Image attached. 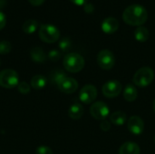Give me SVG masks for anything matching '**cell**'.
<instances>
[{
	"label": "cell",
	"instance_id": "cell-1",
	"mask_svg": "<svg viewBox=\"0 0 155 154\" xmlns=\"http://www.w3.org/2000/svg\"><path fill=\"white\" fill-rule=\"evenodd\" d=\"M124 23L133 26H141L148 19V12L143 5L134 4L127 6L123 13Z\"/></svg>",
	"mask_w": 155,
	"mask_h": 154
},
{
	"label": "cell",
	"instance_id": "cell-2",
	"mask_svg": "<svg viewBox=\"0 0 155 154\" xmlns=\"http://www.w3.org/2000/svg\"><path fill=\"white\" fill-rule=\"evenodd\" d=\"M63 64L67 72L78 73L84 67V59L77 53H69L64 56Z\"/></svg>",
	"mask_w": 155,
	"mask_h": 154
},
{
	"label": "cell",
	"instance_id": "cell-3",
	"mask_svg": "<svg viewBox=\"0 0 155 154\" xmlns=\"http://www.w3.org/2000/svg\"><path fill=\"white\" fill-rule=\"evenodd\" d=\"M154 79V72L152 68L144 66L140 68L134 75V84L141 88H144L152 84Z\"/></svg>",
	"mask_w": 155,
	"mask_h": 154
},
{
	"label": "cell",
	"instance_id": "cell-4",
	"mask_svg": "<svg viewBox=\"0 0 155 154\" xmlns=\"http://www.w3.org/2000/svg\"><path fill=\"white\" fill-rule=\"evenodd\" d=\"M39 37L42 41L45 43L53 44L59 39L60 31L54 25L45 24L42 25L39 28Z\"/></svg>",
	"mask_w": 155,
	"mask_h": 154
},
{
	"label": "cell",
	"instance_id": "cell-5",
	"mask_svg": "<svg viewBox=\"0 0 155 154\" xmlns=\"http://www.w3.org/2000/svg\"><path fill=\"white\" fill-rule=\"evenodd\" d=\"M19 84V76L18 74L12 69H5L0 72V86L12 89L17 86Z\"/></svg>",
	"mask_w": 155,
	"mask_h": 154
},
{
	"label": "cell",
	"instance_id": "cell-6",
	"mask_svg": "<svg viewBox=\"0 0 155 154\" xmlns=\"http://www.w3.org/2000/svg\"><path fill=\"white\" fill-rule=\"evenodd\" d=\"M115 63V58L114 54L108 50L104 49L99 52L97 55V64L104 70H111Z\"/></svg>",
	"mask_w": 155,
	"mask_h": 154
},
{
	"label": "cell",
	"instance_id": "cell-7",
	"mask_svg": "<svg viewBox=\"0 0 155 154\" xmlns=\"http://www.w3.org/2000/svg\"><path fill=\"white\" fill-rule=\"evenodd\" d=\"M109 107L104 102H95L91 105L90 113L95 120L104 121L109 115Z\"/></svg>",
	"mask_w": 155,
	"mask_h": 154
},
{
	"label": "cell",
	"instance_id": "cell-8",
	"mask_svg": "<svg viewBox=\"0 0 155 154\" xmlns=\"http://www.w3.org/2000/svg\"><path fill=\"white\" fill-rule=\"evenodd\" d=\"M102 92L107 98L117 97L122 92V84L117 80H110L103 85Z\"/></svg>",
	"mask_w": 155,
	"mask_h": 154
},
{
	"label": "cell",
	"instance_id": "cell-9",
	"mask_svg": "<svg viewBox=\"0 0 155 154\" xmlns=\"http://www.w3.org/2000/svg\"><path fill=\"white\" fill-rule=\"evenodd\" d=\"M97 97V89L93 84H86L81 90L79 93L80 101L85 104H90L94 102Z\"/></svg>",
	"mask_w": 155,
	"mask_h": 154
},
{
	"label": "cell",
	"instance_id": "cell-10",
	"mask_svg": "<svg viewBox=\"0 0 155 154\" xmlns=\"http://www.w3.org/2000/svg\"><path fill=\"white\" fill-rule=\"evenodd\" d=\"M127 127L131 133L134 135H140L144 130V123L141 117L134 115L129 118L127 122Z\"/></svg>",
	"mask_w": 155,
	"mask_h": 154
},
{
	"label": "cell",
	"instance_id": "cell-11",
	"mask_svg": "<svg viewBox=\"0 0 155 154\" xmlns=\"http://www.w3.org/2000/svg\"><path fill=\"white\" fill-rule=\"evenodd\" d=\"M58 89L64 93H73L78 88V83L72 77L64 78L58 85Z\"/></svg>",
	"mask_w": 155,
	"mask_h": 154
},
{
	"label": "cell",
	"instance_id": "cell-12",
	"mask_svg": "<svg viewBox=\"0 0 155 154\" xmlns=\"http://www.w3.org/2000/svg\"><path fill=\"white\" fill-rule=\"evenodd\" d=\"M119 21L113 16L106 17L102 23V30L107 34H114L119 29Z\"/></svg>",
	"mask_w": 155,
	"mask_h": 154
},
{
	"label": "cell",
	"instance_id": "cell-13",
	"mask_svg": "<svg viewBox=\"0 0 155 154\" xmlns=\"http://www.w3.org/2000/svg\"><path fill=\"white\" fill-rule=\"evenodd\" d=\"M141 149L135 143H124L119 149V154H140Z\"/></svg>",
	"mask_w": 155,
	"mask_h": 154
},
{
	"label": "cell",
	"instance_id": "cell-14",
	"mask_svg": "<svg viewBox=\"0 0 155 154\" xmlns=\"http://www.w3.org/2000/svg\"><path fill=\"white\" fill-rule=\"evenodd\" d=\"M68 114L71 119L79 120L82 118V116L84 114V108L80 103H74L70 106V108L68 110Z\"/></svg>",
	"mask_w": 155,
	"mask_h": 154
},
{
	"label": "cell",
	"instance_id": "cell-15",
	"mask_svg": "<svg viewBox=\"0 0 155 154\" xmlns=\"http://www.w3.org/2000/svg\"><path fill=\"white\" fill-rule=\"evenodd\" d=\"M127 120V115L122 111H117L110 115V121L113 124L116 126H123Z\"/></svg>",
	"mask_w": 155,
	"mask_h": 154
},
{
	"label": "cell",
	"instance_id": "cell-16",
	"mask_svg": "<svg viewBox=\"0 0 155 154\" xmlns=\"http://www.w3.org/2000/svg\"><path fill=\"white\" fill-rule=\"evenodd\" d=\"M30 55L32 60L36 63H43L47 58L46 54L41 47H33L30 51Z\"/></svg>",
	"mask_w": 155,
	"mask_h": 154
},
{
	"label": "cell",
	"instance_id": "cell-17",
	"mask_svg": "<svg viewBox=\"0 0 155 154\" xmlns=\"http://www.w3.org/2000/svg\"><path fill=\"white\" fill-rule=\"evenodd\" d=\"M137 96H138V91L135 88V86H134L133 84L126 85V87L124 90V98L127 102L132 103L136 100Z\"/></svg>",
	"mask_w": 155,
	"mask_h": 154
},
{
	"label": "cell",
	"instance_id": "cell-18",
	"mask_svg": "<svg viewBox=\"0 0 155 154\" xmlns=\"http://www.w3.org/2000/svg\"><path fill=\"white\" fill-rule=\"evenodd\" d=\"M150 36V33L149 30L145 27V26H137V28L134 31V37L138 42L141 43H144L149 39Z\"/></svg>",
	"mask_w": 155,
	"mask_h": 154
},
{
	"label": "cell",
	"instance_id": "cell-19",
	"mask_svg": "<svg viewBox=\"0 0 155 154\" xmlns=\"http://www.w3.org/2000/svg\"><path fill=\"white\" fill-rule=\"evenodd\" d=\"M47 84V80L45 76L37 74L35 75L31 80V86L35 90H42L45 87Z\"/></svg>",
	"mask_w": 155,
	"mask_h": 154
},
{
	"label": "cell",
	"instance_id": "cell-20",
	"mask_svg": "<svg viewBox=\"0 0 155 154\" xmlns=\"http://www.w3.org/2000/svg\"><path fill=\"white\" fill-rule=\"evenodd\" d=\"M37 27H38V22L36 20L28 19L23 24L22 29L25 34H33V33H35L36 31Z\"/></svg>",
	"mask_w": 155,
	"mask_h": 154
},
{
	"label": "cell",
	"instance_id": "cell-21",
	"mask_svg": "<svg viewBox=\"0 0 155 154\" xmlns=\"http://www.w3.org/2000/svg\"><path fill=\"white\" fill-rule=\"evenodd\" d=\"M67 76L65 75L64 72L61 71V70H56L52 74V83L55 84L56 85H58L64 78H66Z\"/></svg>",
	"mask_w": 155,
	"mask_h": 154
},
{
	"label": "cell",
	"instance_id": "cell-22",
	"mask_svg": "<svg viewBox=\"0 0 155 154\" xmlns=\"http://www.w3.org/2000/svg\"><path fill=\"white\" fill-rule=\"evenodd\" d=\"M59 48L61 51L63 52H67L68 50H70L71 46H72V42L68 37H64L63 39H61V41L59 42L58 44Z\"/></svg>",
	"mask_w": 155,
	"mask_h": 154
},
{
	"label": "cell",
	"instance_id": "cell-23",
	"mask_svg": "<svg viewBox=\"0 0 155 154\" xmlns=\"http://www.w3.org/2000/svg\"><path fill=\"white\" fill-rule=\"evenodd\" d=\"M12 49V45L10 42L6 40L0 41V54H8Z\"/></svg>",
	"mask_w": 155,
	"mask_h": 154
},
{
	"label": "cell",
	"instance_id": "cell-24",
	"mask_svg": "<svg viewBox=\"0 0 155 154\" xmlns=\"http://www.w3.org/2000/svg\"><path fill=\"white\" fill-rule=\"evenodd\" d=\"M17 89H18V92L23 93V94H26L30 92V85L26 83V82H21L18 84L17 85Z\"/></svg>",
	"mask_w": 155,
	"mask_h": 154
},
{
	"label": "cell",
	"instance_id": "cell-25",
	"mask_svg": "<svg viewBox=\"0 0 155 154\" xmlns=\"http://www.w3.org/2000/svg\"><path fill=\"white\" fill-rule=\"evenodd\" d=\"M61 53L57 50H51L49 53H48V58L53 61V62H56L58 61L60 58H61Z\"/></svg>",
	"mask_w": 155,
	"mask_h": 154
},
{
	"label": "cell",
	"instance_id": "cell-26",
	"mask_svg": "<svg viewBox=\"0 0 155 154\" xmlns=\"http://www.w3.org/2000/svg\"><path fill=\"white\" fill-rule=\"evenodd\" d=\"M35 154H53V151L45 145H41L37 147Z\"/></svg>",
	"mask_w": 155,
	"mask_h": 154
},
{
	"label": "cell",
	"instance_id": "cell-27",
	"mask_svg": "<svg viewBox=\"0 0 155 154\" xmlns=\"http://www.w3.org/2000/svg\"><path fill=\"white\" fill-rule=\"evenodd\" d=\"M100 128H101V130H102L103 132H108V131H110V129H111V124H110V123H109L108 121L104 120V121H102V123H100Z\"/></svg>",
	"mask_w": 155,
	"mask_h": 154
},
{
	"label": "cell",
	"instance_id": "cell-28",
	"mask_svg": "<svg viewBox=\"0 0 155 154\" xmlns=\"http://www.w3.org/2000/svg\"><path fill=\"white\" fill-rule=\"evenodd\" d=\"M84 11H85V13H87V14H92L94 11V5L92 4V3H86L84 5Z\"/></svg>",
	"mask_w": 155,
	"mask_h": 154
},
{
	"label": "cell",
	"instance_id": "cell-29",
	"mask_svg": "<svg viewBox=\"0 0 155 154\" xmlns=\"http://www.w3.org/2000/svg\"><path fill=\"white\" fill-rule=\"evenodd\" d=\"M5 24H6V16L4 14V12L0 10V30H2L5 27Z\"/></svg>",
	"mask_w": 155,
	"mask_h": 154
},
{
	"label": "cell",
	"instance_id": "cell-30",
	"mask_svg": "<svg viewBox=\"0 0 155 154\" xmlns=\"http://www.w3.org/2000/svg\"><path fill=\"white\" fill-rule=\"evenodd\" d=\"M28 2L34 6H39V5H43L45 0H28Z\"/></svg>",
	"mask_w": 155,
	"mask_h": 154
},
{
	"label": "cell",
	"instance_id": "cell-31",
	"mask_svg": "<svg viewBox=\"0 0 155 154\" xmlns=\"http://www.w3.org/2000/svg\"><path fill=\"white\" fill-rule=\"evenodd\" d=\"M70 1L76 5H84L88 2V0H70Z\"/></svg>",
	"mask_w": 155,
	"mask_h": 154
},
{
	"label": "cell",
	"instance_id": "cell-32",
	"mask_svg": "<svg viewBox=\"0 0 155 154\" xmlns=\"http://www.w3.org/2000/svg\"><path fill=\"white\" fill-rule=\"evenodd\" d=\"M6 5V0H0V9L5 7Z\"/></svg>",
	"mask_w": 155,
	"mask_h": 154
},
{
	"label": "cell",
	"instance_id": "cell-33",
	"mask_svg": "<svg viewBox=\"0 0 155 154\" xmlns=\"http://www.w3.org/2000/svg\"><path fill=\"white\" fill-rule=\"evenodd\" d=\"M153 111H154V113H155V99L153 100Z\"/></svg>",
	"mask_w": 155,
	"mask_h": 154
},
{
	"label": "cell",
	"instance_id": "cell-34",
	"mask_svg": "<svg viewBox=\"0 0 155 154\" xmlns=\"http://www.w3.org/2000/svg\"><path fill=\"white\" fill-rule=\"evenodd\" d=\"M154 143H155V136H154Z\"/></svg>",
	"mask_w": 155,
	"mask_h": 154
}]
</instances>
